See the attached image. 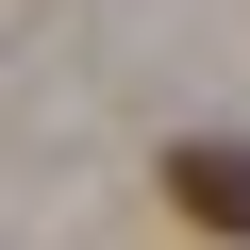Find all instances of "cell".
Instances as JSON below:
<instances>
[{"mask_svg":"<svg viewBox=\"0 0 250 250\" xmlns=\"http://www.w3.org/2000/svg\"><path fill=\"white\" fill-rule=\"evenodd\" d=\"M167 200H184V233H250V150H233V134L167 150Z\"/></svg>","mask_w":250,"mask_h":250,"instance_id":"cell-1","label":"cell"}]
</instances>
